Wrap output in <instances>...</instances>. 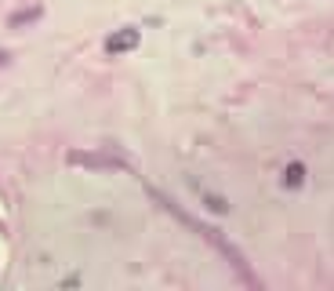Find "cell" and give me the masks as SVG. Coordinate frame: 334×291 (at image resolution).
Listing matches in <instances>:
<instances>
[{
  "instance_id": "obj_1",
  "label": "cell",
  "mask_w": 334,
  "mask_h": 291,
  "mask_svg": "<svg viewBox=\"0 0 334 291\" xmlns=\"http://www.w3.org/2000/svg\"><path fill=\"white\" fill-rule=\"evenodd\" d=\"M138 40L135 33H124V36H113V40H109V51H124V48H131V44Z\"/></svg>"
}]
</instances>
